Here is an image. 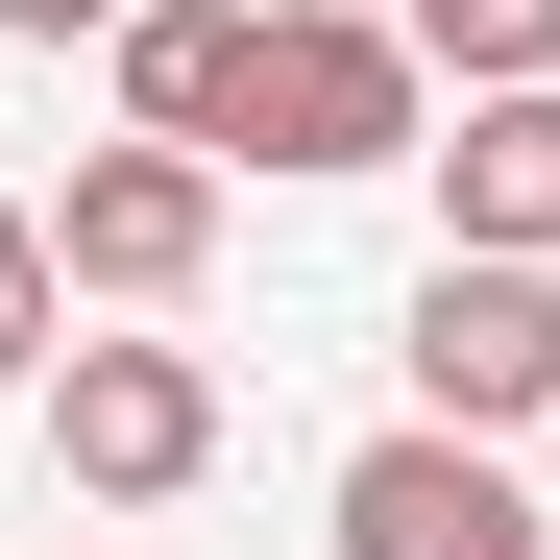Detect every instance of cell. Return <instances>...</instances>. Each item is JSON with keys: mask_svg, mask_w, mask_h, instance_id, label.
Masks as SVG:
<instances>
[{"mask_svg": "<svg viewBox=\"0 0 560 560\" xmlns=\"http://www.w3.org/2000/svg\"><path fill=\"white\" fill-rule=\"evenodd\" d=\"M244 147H268V171H415V147H439L415 25H390V0H268V25H244ZM244 147H220V171H244Z\"/></svg>", "mask_w": 560, "mask_h": 560, "instance_id": "cell-1", "label": "cell"}, {"mask_svg": "<svg viewBox=\"0 0 560 560\" xmlns=\"http://www.w3.org/2000/svg\"><path fill=\"white\" fill-rule=\"evenodd\" d=\"M49 268H73L98 317H171V293L220 268V147H171V122L73 147V171H49Z\"/></svg>", "mask_w": 560, "mask_h": 560, "instance_id": "cell-2", "label": "cell"}, {"mask_svg": "<svg viewBox=\"0 0 560 560\" xmlns=\"http://www.w3.org/2000/svg\"><path fill=\"white\" fill-rule=\"evenodd\" d=\"M390 365H415V415H463V439L560 415V268H536V244H439L415 317H390Z\"/></svg>", "mask_w": 560, "mask_h": 560, "instance_id": "cell-3", "label": "cell"}, {"mask_svg": "<svg viewBox=\"0 0 560 560\" xmlns=\"http://www.w3.org/2000/svg\"><path fill=\"white\" fill-rule=\"evenodd\" d=\"M49 463H73L98 512H171V488L220 463V365H196V341H49Z\"/></svg>", "mask_w": 560, "mask_h": 560, "instance_id": "cell-4", "label": "cell"}, {"mask_svg": "<svg viewBox=\"0 0 560 560\" xmlns=\"http://www.w3.org/2000/svg\"><path fill=\"white\" fill-rule=\"evenodd\" d=\"M341 560H560L536 488H512V439H463V415H390L341 463Z\"/></svg>", "mask_w": 560, "mask_h": 560, "instance_id": "cell-5", "label": "cell"}, {"mask_svg": "<svg viewBox=\"0 0 560 560\" xmlns=\"http://www.w3.org/2000/svg\"><path fill=\"white\" fill-rule=\"evenodd\" d=\"M439 244H536L560 268V73H488V98H439Z\"/></svg>", "mask_w": 560, "mask_h": 560, "instance_id": "cell-6", "label": "cell"}, {"mask_svg": "<svg viewBox=\"0 0 560 560\" xmlns=\"http://www.w3.org/2000/svg\"><path fill=\"white\" fill-rule=\"evenodd\" d=\"M244 25H268V0H122V122L244 147Z\"/></svg>", "mask_w": 560, "mask_h": 560, "instance_id": "cell-7", "label": "cell"}, {"mask_svg": "<svg viewBox=\"0 0 560 560\" xmlns=\"http://www.w3.org/2000/svg\"><path fill=\"white\" fill-rule=\"evenodd\" d=\"M439 98H488V73H560V0H390Z\"/></svg>", "mask_w": 560, "mask_h": 560, "instance_id": "cell-8", "label": "cell"}, {"mask_svg": "<svg viewBox=\"0 0 560 560\" xmlns=\"http://www.w3.org/2000/svg\"><path fill=\"white\" fill-rule=\"evenodd\" d=\"M73 341V268H49V196H0V390H49Z\"/></svg>", "mask_w": 560, "mask_h": 560, "instance_id": "cell-9", "label": "cell"}, {"mask_svg": "<svg viewBox=\"0 0 560 560\" xmlns=\"http://www.w3.org/2000/svg\"><path fill=\"white\" fill-rule=\"evenodd\" d=\"M0 25H25V49H73V25H98V49H122V0H0Z\"/></svg>", "mask_w": 560, "mask_h": 560, "instance_id": "cell-10", "label": "cell"}]
</instances>
